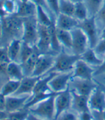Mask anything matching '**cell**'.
<instances>
[{"label":"cell","instance_id":"cell-1","mask_svg":"<svg viewBox=\"0 0 105 120\" xmlns=\"http://www.w3.org/2000/svg\"><path fill=\"white\" fill-rule=\"evenodd\" d=\"M0 20L2 22L3 29L2 40L5 38L6 39H9L10 43L13 39H22L23 32L22 18L14 14L7 15Z\"/></svg>","mask_w":105,"mask_h":120},{"label":"cell","instance_id":"cell-2","mask_svg":"<svg viewBox=\"0 0 105 120\" xmlns=\"http://www.w3.org/2000/svg\"><path fill=\"white\" fill-rule=\"evenodd\" d=\"M79 59L80 56L76 55L74 54H69L65 52L64 51H61L57 57H56L53 67H52V69L48 73H63L73 72L75 64Z\"/></svg>","mask_w":105,"mask_h":120},{"label":"cell","instance_id":"cell-3","mask_svg":"<svg viewBox=\"0 0 105 120\" xmlns=\"http://www.w3.org/2000/svg\"><path fill=\"white\" fill-rule=\"evenodd\" d=\"M57 93L40 102L29 109L30 113L46 120H54L55 116V98Z\"/></svg>","mask_w":105,"mask_h":120},{"label":"cell","instance_id":"cell-4","mask_svg":"<svg viewBox=\"0 0 105 120\" xmlns=\"http://www.w3.org/2000/svg\"><path fill=\"white\" fill-rule=\"evenodd\" d=\"M23 19V32L22 41L35 46L38 39V23L36 17H30Z\"/></svg>","mask_w":105,"mask_h":120},{"label":"cell","instance_id":"cell-5","mask_svg":"<svg viewBox=\"0 0 105 120\" xmlns=\"http://www.w3.org/2000/svg\"><path fill=\"white\" fill-rule=\"evenodd\" d=\"M78 27L80 28L88 38L89 47L94 49L99 41L97 24L95 16L89 17L86 20L79 22Z\"/></svg>","mask_w":105,"mask_h":120},{"label":"cell","instance_id":"cell-6","mask_svg":"<svg viewBox=\"0 0 105 120\" xmlns=\"http://www.w3.org/2000/svg\"><path fill=\"white\" fill-rule=\"evenodd\" d=\"M72 36V51L76 55L81 56L89 47V40L84 32L78 26L71 30Z\"/></svg>","mask_w":105,"mask_h":120},{"label":"cell","instance_id":"cell-7","mask_svg":"<svg viewBox=\"0 0 105 120\" xmlns=\"http://www.w3.org/2000/svg\"><path fill=\"white\" fill-rule=\"evenodd\" d=\"M71 103L72 96L69 88L65 91L57 93L55 98L54 120H57L61 114L67 111L71 106Z\"/></svg>","mask_w":105,"mask_h":120},{"label":"cell","instance_id":"cell-8","mask_svg":"<svg viewBox=\"0 0 105 120\" xmlns=\"http://www.w3.org/2000/svg\"><path fill=\"white\" fill-rule=\"evenodd\" d=\"M56 58L48 54H40L32 76L42 77L47 75L53 67Z\"/></svg>","mask_w":105,"mask_h":120},{"label":"cell","instance_id":"cell-9","mask_svg":"<svg viewBox=\"0 0 105 120\" xmlns=\"http://www.w3.org/2000/svg\"><path fill=\"white\" fill-rule=\"evenodd\" d=\"M73 72L57 73L49 82V87L54 93H60L65 91L69 88Z\"/></svg>","mask_w":105,"mask_h":120},{"label":"cell","instance_id":"cell-10","mask_svg":"<svg viewBox=\"0 0 105 120\" xmlns=\"http://www.w3.org/2000/svg\"><path fill=\"white\" fill-rule=\"evenodd\" d=\"M71 85L74 90L81 95L90 96L94 89L98 86V83H96L93 80H83L74 78L71 80Z\"/></svg>","mask_w":105,"mask_h":120},{"label":"cell","instance_id":"cell-11","mask_svg":"<svg viewBox=\"0 0 105 120\" xmlns=\"http://www.w3.org/2000/svg\"><path fill=\"white\" fill-rule=\"evenodd\" d=\"M89 108L91 110L102 113L105 110V93L100 87L98 83V86L94 89L89 100Z\"/></svg>","mask_w":105,"mask_h":120},{"label":"cell","instance_id":"cell-12","mask_svg":"<svg viewBox=\"0 0 105 120\" xmlns=\"http://www.w3.org/2000/svg\"><path fill=\"white\" fill-rule=\"evenodd\" d=\"M94 71L95 70L93 69L91 66L79 59L75 64L71 79L78 78L83 80H93Z\"/></svg>","mask_w":105,"mask_h":120},{"label":"cell","instance_id":"cell-13","mask_svg":"<svg viewBox=\"0 0 105 120\" xmlns=\"http://www.w3.org/2000/svg\"><path fill=\"white\" fill-rule=\"evenodd\" d=\"M36 48L39 51H47L51 48V36L49 26L38 24V39Z\"/></svg>","mask_w":105,"mask_h":120},{"label":"cell","instance_id":"cell-14","mask_svg":"<svg viewBox=\"0 0 105 120\" xmlns=\"http://www.w3.org/2000/svg\"><path fill=\"white\" fill-rule=\"evenodd\" d=\"M17 10L14 13L15 15L21 18L36 17L37 5L32 2L30 0L26 2H22L17 0Z\"/></svg>","mask_w":105,"mask_h":120},{"label":"cell","instance_id":"cell-15","mask_svg":"<svg viewBox=\"0 0 105 120\" xmlns=\"http://www.w3.org/2000/svg\"><path fill=\"white\" fill-rule=\"evenodd\" d=\"M30 96H10L6 97L5 111L9 114L23 109Z\"/></svg>","mask_w":105,"mask_h":120},{"label":"cell","instance_id":"cell-16","mask_svg":"<svg viewBox=\"0 0 105 120\" xmlns=\"http://www.w3.org/2000/svg\"><path fill=\"white\" fill-rule=\"evenodd\" d=\"M41 77L28 76L24 78L20 81L19 88L13 96H24L32 95L34 88L36 83Z\"/></svg>","mask_w":105,"mask_h":120},{"label":"cell","instance_id":"cell-17","mask_svg":"<svg viewBox=\"0 0 105 120\" xmlns=\"http://www.w3.org/2000/svg\"><path fill=\"white\" fill-rule=\"evenodd\" d=\"M71 91L72 96L71 107L79 114L84 111H91L89 104V97L78 94L74 90Z\"/></svg>","mask_w":105,"mask_h":120},{"label":"cell","instance_id":"cell-18","mask_svg":"<svg viewBox=\"0 0 105 120\" xmlns=\"http://www.w3.org/2000/svg\"><path fill=\"white\" fill-rule=\"evenodd\" d=\"M78 22L74 17L59 13L56 16V25L58 28L71 31L78 26Z\"/></svg>","mask_w":105,"mask_h":120},{"label":"cell","instance_id":"cell-19","mask_svg":"<svg viewBox=\"0 0 105 120\" xmlns=\"http://www.w3.org/2000/svg\"><path fill=\"white\" fill-rule=\"evenodd\" d=\"M22 44V39H13L7 46V53L10 62H19V57Z\"/></svg>","mask_w":105,"mask_h":120},{"label":"cell","instance_id":"cell-20","mask_svg":"<svg viewBox=\"0 0 105 120\" xmlns=\"http://www.w3.org/2000/svg\"><path fill=\"white\" fill-rule=\"evenodd\" d=\"M7 75L11 80H22L24 75L20 63L17 62H10L7 65Z\"/></svg>","mask_w":105,"mask_h":120},{"label":"cell","instance_id":"cell-21","mask_svg":"<svg viewBox=\"0 0 105 120\" xmlns=\"http://www.w3.org/2000/svg\"><path fill=\"white\" fill-rule=\"evenodd\" d=\"M80 59L90 66H94L97 67L100 66L103 62V59L100 58L95 53L94 49L90 47L87 49L85 52L80 56Z\"/></svg>","mask_w":105,"mask_h":120},{"label":"cell","instance_id":"cell-22","mask_svg":"<svg viewBox=\"0 0 105 120\" xmlns=\"http://www.w3.org/2000/svg\"><path fill=\"white\" fill-rule=\"evenodd\" d=\"M39 52L40 51L37 49L35 52L32 54L28 59H26L24 62L20 64L22 68V71H23L24 77L32 76L33 71L35 70V65H36L38 56L40 54Z\"/></svg>","mask_w":105,"mask_h":120},{"label":"cell","instance_id":"cell-23","mask_svg":"<svg viewBox=\"0 0 105 120\" xmlns=\"http://www.w3.org/2000/svg\"><path fill=\"white\" fill-rule=\"evenodd\" d=\"M56 33L58 40L60 46H63L67 49H72V36L71 31L62 30L56 27Z\"/></svg>","mask_w":105,"mask_h":120},{"label":"cell","instance_id":"cell-24","mask_svg":"<svg viewBox=\"0 0 105 120\" xmlns=\"http://www.w3.org/2000/svg\"><path fill=\"white\" fill-rule=\"evenodd\" d=\"M21 80H9L3 86L0 90L5 97L13 96L16 93L17 89L19 88Z\"/></svg>","mask_w":105,"mask_h":120},{"label":"cell","instance_id":"cell-25","mask_svg":"<svg viewBox=\"0 0 105 120\" xmlns=\"http://www.w3.org/2000/svg\"><path fill=\"white\" fill-rule=\"evenodd\" d=\"M36 19L38 24L48 27L54 22V20L51 19V18L48 15L45 8L41 6H37Z\"/></svg>","mask_w":105,"mask_h":120},{"label":"cell","instance_id":"cell-26","mask_svg":"<svg viewBox=\"0 0 105 120\" xmlns=\"http://www.w3.org/2000/svg\"><path fill=\"white\" fill-rule=\"evenodd\" d=\"M74 17L78 22H81L86 20L87 18H89L88 10H87L84 2L75 4V11Z\"/></svg>","mask_w":105,"mask_h":120},{"label":"cell","instance_id":"cell-27","mask_svg":"<svg viewBox=\"0 0 105 120\" xmlns=\"http://www.w3.org/2000/svg\"><path fill=\"white\" fill-rule=\"evenodd\" d=\"M84 2L88 10L89 17L96 16L102 7L104 0H84Z\"/></svg>","mask_w":105,"mask_h":120},{"label":"cell","instance_id":"cell-28","mask_svg":"<svg viewBox=\"0 0 105 120\" xmlns=\"http://www.w3.org/2000/svg\"><path fill=\"white\" fill-rule=\"evenodd\" d=\"M37 51L36 46H31L27 43H24L22 41L21 51L19 57V63H22L26 59H28L32 54H34Z\"/></svg>","mask_w":105,"mask_h":120},{"label":"cell","instance_id":"cell-29","mask_svg":"<svg viewBox=\"0 0 105 120\" xmlns=\"http://www.w3.org/2000/svg\"><path fill=\"white\" fill-rule=\"evenodd\" d=\"M75 11V4L69 0H60L59 1V13L73 16Z\"/></svg>","mask_w":105,"mask_h":120},{"label":"cell","instance_id":"cell-30","mask_svg":"<svg viewBox=\"0 0 105 120\" xmlns=\"http://www.w3.org/2000/svg\"><path fill=\"white\" fill-rule=\"evenodd\" d=\"M30 111L28 109L23 108L20 110L8 114V117L12 120H27Z\"/></svg>","mask_w":105,"mask_h":120},{"label":"cell","instance_id":"cell-31","mask_svg":"<svg viewBox=\"0 0 105 120\" xmlns=\"http://www.w3.org/2000/svg\"><path fill=\"white\" fill-rule=\"evenodd\" d=\"M2 7L8 15H14L17 10L16 0H3Z\"/></svg>","mask_w":105,"mask_h":120},{"label":"cell","instance_id":"cell-32","mask_svg":"<svg viewBox=\"0 0 105 120\" xmlns=\"http://www.w3.org/2000/svg\"><path fill=\"white\" fill-rule=\"evenodd\" d=\"M94 50L95 51V53L100 58H102V56L104 57L105 56V39L100 38L97 44V45L94 48Z\"/></svg>","mask_w":105,"mask_h":120},{"label":"cell","instance_id":"cell-33","mask_svg":"<svg viewBox=\"0 0 105 120\" xmlns=\"http://www.w3.org/2000/svg\"><path fill=\"white\" fill-rule=\"evenodd\" d=\"M95 18L97 22H99L100 24H102V26L104 28L105 27V0H104L103 4L97 14L96 15Z\"/></svg>","mask_w":105,"mask_h":120},{"label":"cell","instance_id":"cell-34","mask_svg":"<svg viewBox=\"0 0 105 120\" xmlns=\"http://www.w3.org/2000/svg\"><path fill=\"white\" fill-rule=\"evenodd\" d=\"M46 4L52 12L56 16L59 14V1L60 0H46Z\"/></svg>","mask_w":105,"mask_h":120},{"label":"cell","instance_id":"cell-35","mask_svg":"<svg viewBox=\"0 0 105 120\" xmlns=\"http://www.w3.org/2000/svg\"><path fill=\"white\" fill-rule=\"evenodd\" d=\"M0 62H10V58L7 53V46H0Z\"/></svg>","mask_w":105,"mask_h":120},{"label":"cell","instance_id":"cell-36","mask_svg":"<svg viewBox=\"0 0 105 120\" xmlns=\"http://www.w3.org/2000/svg\"><path fill=\"white\" fill-rule=\"evenodd\" d=\"M57 120H78V119L74 114L66 111V112L61 114Z\"/></svg>","mask_w":105,"mask_h":120},{"label":"cell","instance_id":"cell-37","mask_svg":"<svg viewBox=\"0 0 105 120\" xmlns=\"http://www.w3.org/2000/svg\"><path fill=\"white\" fill-rule=\"evenodd\" d=\"M105 73V56L103 59V62L100 66H99L97 69L95 70L94 76H97L99 75H102Z\"/></svg>","mask_w":105,"mask_h":120},{"label":"cell","instance_id":"cell-38","mask_svg":"<svg viewBox=\"0 0 105 120\" xmlns=\"http://www.w3.org/2000/svg\"><path fill=\"white\" fill-rule=\"evenodd\" d=\"M79 120H93L94 117L91 114V111H84L79 114Z\"/></svg>","mask_w":105,"mask_h":120},{"label":"cell","instance_id":"cell-39","mask_svg":"<svg viewBox=\"0 0 105 120\" xmlns=\"http://www.w3.org/2000/svg\"><path fill=\"white\" fill-rule=\"evenodd\" d=\"M5 108H6V97L0 92V111H5Z\"/></svg>","mask_w":105,"mask_h":120},{"label":"cell","instance_id":"cell-40","mask_svg":"<svg viewBox=\"0 0 105 120\" xmlns=\"http://www.w3.org/2000/svg\"><path fill=\"white\" fill-rule=\"evenodd\" d=\"M32 2H33L34 4H35L37 6H41L42 7H48L47 4H46V0H30Z\"/></svg>","mask_w":105,"mask_h":120},{"label":"cell","instance_id":"cell-41","mask_svg":"<svg viewBox=\"0 0 105 120\" xmlns=\"http://www.w3.org/2000/svg\"><path fill=\"white\" fill-rule=\"evenodd\" d=\"M10 63V62H9ZM9 63L6 62H0V73L7 75V65Z\"/></svg>","mask_w":105,"mask_h":120},{"label":"cell","instance_id":"cell-42","mask_svg":"<svg viewBox=\"0 0 105 120\" xmlns=\"http://www.w3.org/2000/svg\"><path fill=\"white\" fill-rule=\"evenodd\" d=\"M2 4H3V0L0 1V20L4 18V17L7 16L8 15L7 14V12L4 11V10L3 9V7H2Z\"/></svg>","mask_w":105,"mask_h":120},{"label":"cell","instance_id":"cell-43","mask_svg":"<svg viewBox=\"0 0 105 120\" xmlns=\"http://www.w3.org/2000/svg\"><path fill=\"white\" fill-rule=\"evenodd\" d=\"M27 120H46V119H42L40 117H38L37 116H35V115H33V114L30 113V114L28 115V116L27 118Z\"/></svg>","mask_w":105,"mask_h":120},{"label":"cell","instance_id":"cell-44","mask_svg":"<svg viewBox=\"0 0 105 120\" xmlns=\"http://www.w3.org/2000/svg\"><path fill=\"white\" fill-rule=\"evenodd\" d=\"M8 113L5 111H0V120H2L3 119L7 117Z\"/></svg>","mask_w":105,"mask_h":120},{"label":"cell","instance_id":"cell-45","mask_svg":"<svg viewBox=\"0 0 105 120\" xmlns=\"http://www.w3.org/2000/svg\"><path fill=\"white\" fill-rule=\"evenodd\" d=\"M3 37V29H2V22L0 20V41H2Z\"/></svg>","mask_w":105,"mask_h":120},{"label":"cell","instance_id":"cell-46","mask_svg":"<svg viewBox=\"0 0 105 120\" xmlns=\"http://www.w3.org/2000/svg\"><path fill=\"white\" fill-rule=\"evenodd\" d=\"M100 38H102V39H105V27H104V28L102 29V30Z\"/></svg>","mask_w":105,"mask_h":120},{"label":"cell","instance_id":"cell-47","mask_svg":"<svg viewBox=\"0 0 105 120\" xmlns=\"http://www.w3.org/2000/svg\"><path fill=\"white\" fill-rule=\"evenodd\" d=\"M69 1H71V2H74V4H76V3H78V2H84V0H69Z\"/></svg>","mask_w":105,"mask_h":120},{"label":"cell","instance_id":"cell-48","mask_svg":"<svg viewBox=\"0 0 105 120\" xmlns=\"http://www.w3.org/2000/svg\"><path fill=\"white\" fill-rule=\"evenodd\" d=\"M99 85H100V87L102 88V90H103L104 91V93H105V85H102V84H99Z\"/></svg>","mask_w":105,"mask_h":120},{"label":"cell","instance_id":"cell-49","mask_svg":"<svg viewBox=\"0 0 105 120\" xmlns=\"http://www.w3.org/2000/svg\"><path fill=\"white\" fill-rule=\"evenodd\" d=\"M102 119L103 120H105V110L102 113Z\"/></svg>","mask_w":105,"mask_h":120},{"label":"cell","instance_id":"cell-50","mask_svg":"<svg viewBox=\"0 0 105 120\" xmlns=\"http://www.w3.org/2000/svg\"><path fill=\"white\" fill-rule=\"evenodd\" d=\"M2 120H12V119H10V118H9V117L7 116V117H6V118H4V119H3Z\"/></svg>","mask_w":105,"mask_h":120},{"label":"cell","instance_id":"cell-51","mask_svg":"<svg viewBox=\"0 0 105 120\" xmlns=\"http://www.w3.org/2000/svg\"><path fill=\"white\" fill-rule=\"evenodd\" d=\"M19 1H22V2H26V1H28V0H19Z\"/></svg>","mask_w":105,"mask_h":120},{"label":"cell","instance_id":"cell-52","mask_svg":"<svg viewBox=\"0 0 105 120\" xmlns=\"http://www.w3.org/2000/svg\"><path fill=\"white\" fill-rule=\"evenodd\" d=\"M104 80H105V78H104Z\"/></svg>","mask_w":105,"mask_h":120},{"label":"cell","instance_id":"cell-53","mask_svg":"<svg viewBox=\"0 0 105 120\" xmlns=\"http://www.w3.org/2000/svg\"><path fill=\"white\" fill-rule=\"evenodd\" d=\"M0 1H2V0H0Z\"/></svg>","mask_w":105,"mask_h":120},{"label":"cell","instance_id":"cell-54","mask_svg":"<svg viewBox=\"0 0 105 120\" xmlns=\"http://www.w3.org/2000/svg\"><path fill=\"white\" fill-rule=\"evenodd\" d=\"M78 120H79V119H78Z\"/></svg>","mask_w":105,"mask_h":120}]
</instances>
